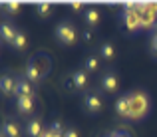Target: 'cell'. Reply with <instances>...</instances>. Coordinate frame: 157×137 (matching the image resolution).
<instances>
[{"instance_id": "20", "label": "cell", "mask_w": 157, "mask_h": 137, "mask_svg": "<svg viewBox=\"0 0 157 137\" xmlns=\"http://www.w3.org/2000/svg\"><path fill=\"white\" fill-rule=\"evenodd\" d=\"M10 46L14 50H18V52H20V50H24V48H26V34H24V32H18L16 38H14V42H12Z\"/></svg>"}, {"instance_id": "1", "label": "cell", "mask_w": 157, "mask_h": 137, "mask_svg": "<svg viewBox=\"0 0 157 137\" xmlns=\"http://www.w3.org/2000/svg\"><path fill=\"white\" fill-rule=\"evenodd\" d=\"M127 97H129V105H131L129 119L145 117L147 111H149V97H147L145 91H131V93H127Z\"/></svg>"}, {"instance_id": "3", "label": "cell", "mask_w": 157, "mask_h": 137, "mask_svg": "<svg viewBox=\"0 0 157 137\" xmlns=\"http://www.w3.org/2000/svg\"><path fill=\"white\" fill-rule=\"evenodd\" d=\"M54 36H56V40L60 44L72 46V44H76L78 32H76V26H74L70 20H62V22L56 26V30H54Z\"/></svg>"}, {"instance_id": "30", "label": "cell", "mask_w": 157, "mask_h": 137, "mask_svg": "<svg viewBox=\"0 0 157 137\" xmlns=\"http://www.w3.org/2000/svg\"><path fill=\"white\" fill-rule=\"evenodd\" d=\"M105 137H111V133H109V135H105Z\"/></svg>"}, {"instance_id": "26", "label": "cell", "mask_w": 157, "mask_h": 137, "mask_svg": "<svg viewBox=\"0 0 157 137\" xmlns=\"http://www.w3.org/2000/svg\"><path fill=\"white\" fill-rule=\"evenodd\" d=\"M92 38H94L92 30H84V34H82V40H84V42H92Z\"/></svg>"}, {"instance_id": "5", "label": "cell", "mask_w": 157, "mask_h": 137, "mask_svg": "<svg viewBox=\"0 0 157 137\" xmlns=\"http://www.w3.org/2000/svg\"><path fill=\"white\" fill-rule=\"evenodd\" d=\"M139 16H141V30L153 28L157 22V4H139Z\"/></svg>"}, {"instance_id": "10", "label": "cell", "mask_w": 157, "mask_h": 137, "mask_svg": "<svg viewBox=\"0 0 157 137\" xmlns=\"http://www.w3.org/2000/svg\"><path fill=\"white\" fill-rule=\"evenodd\" d=\"M72 80V89H86L88 88V72L86 70H76L70 76Z\"/></svg>"}, {"instance_id": "7", "label": "cell", "mask_w": 157, "mask_h": 137, "mask_svg": "<svg viewBox=\"0 0 157 137\" xmlns=\"http://www.w3.org/2000/svg\"><path fill=\"white\" fill-rule=\"evenodd\" d=\"M30 64H34V68L38 70L40 74H42V78H46V74L50 72V68H52V62H50V58H48L44 52L36 54V56L30 60Z\"/></svg>"}, {"instance_id": "6", "label": "cell", "mask_w": 157, "mask_h": 137, "mask_svg": "<svg viewBox=\"0 0 157 137\" xmlns=\"http://www.w3.org/2000/svg\"><path fill=\"white\" fill-rule=\"evenodd\" d=\"M100 88L107 91V93H113V91H117L119 88V78L117 74L113 72V70H107V72H104V76L100 78Z\"/></svg>"}, {"instance_id": "17", "label": "cell", "mask_w": 157, "mask_h": 137, "mask_svg": "<svg viewBox=\"0 0 157 137\" xmlns=\"http://www.w3.org/2000/svg\"><path fill=\"white\" fill-rule=\"evenodd\" d=\"M24 78H26L30 84H38V82L42 80V74L34 68V64H30V62H28L26 68H24Z\"/></svg>"}, {"instance_id": "18", "label": "cell", "mask_w": 157, "mask_h": 137, "mask_svg": "<svg viewBox=\"0 0 157 137\" xmlns=\"http://www.w3.org/2000/svg\"><path fill=\"white\" fill-rule=\"evenodd\" d=\"M115 56V48L111 42H101L100 46V58H104V60H113Z\"/></svg>"}, {"instance_id": "22", "label": "cell", "mask_w": 157, "mask_h": 137, "mask_svg": "<svg viewBox=\"0 0 157 137\" xmlns=\"http://www.w3.org/2000/svg\"><path fill=\"white\" fill-rule=\"evenodd\" d=\"M36 12H38L40 18H48V16L52 14V6L50 4H38V6H36Z\"/></svg>"}, {"instance_id": "28", "label": "cell", "mask_w": 157, "mask_h": 137, "mask_svg": "<svg viewBox=\"0 0 157 137\" xmlns=\"http://www.w3.org/2000/svg\"><path fill=\"white\" fill-rule=\"evenodd\" d=\"M42 137H62V135H58V133H52L50 129H44V133H42Z\"/></svg>"}, {"instance_id": "19", "label": "cell", "mask_w": 157, "mask_h": 137, "mask_svg": "<svg viewBox=\"0 0 157 137\" xmlns=\"http://www.w3.org/2000/svg\"><path fill=\"white\" fill-rule=\"evenodd\" d=\"M100 68V58L98 56H88L84 60V70L88 74H92V72H96V70Z\"/></svg>"}, {"instance_id": "23", "label": "cell", "mask_w": 157, "mask_h": 137, "mask_svg": "<svg viewBox=\"0 0 157 137\" xmlns=\"http://www.w3.org/2000/svg\"><path fill=\"white\" fill-rule=\"evenodd\" d=\"M2 10L6 12V14H16V12L20 10V2H4Z\"/></svg>"}, {"instance_id": "24", "label": "cell", "mask_w": 157, "mask_h": 137, "mask_svg": "<svg viewBox=\"0 0 157 137\" xmlns=\"http://www.w3.org/2000/svg\"><path fill=\"white\" fill-rule=\"evenodd\" d=\"M149 52L157 58V36H155V34L151 36V40H149Z\"/></svg>"}, {"instance_id": "15", "label": "cell", "mask_w": 157, "mask_h": 137, "mask_svg": "<svg viewBox=\"0 0 157 137\" xmlns=\"http://www.w3.org/2000/svg\"><path fill=\"white\" fill-rule=\"evenodd\" d=\"M16 34H18V30H16L10 22H2V26H0V36H2V42L12 44V42H14V38H16Z\"/></svg>"}, {"instance_id": "29", "label": "cell", "mask_w": 157, "mask_h": 137, "mask_svg": "<svg viewBox=\"0 0 157 137\" xmlns=\"http://www.w3.org/2000/svg\"><path fill=\"white\" fill-rule=\"evenodd\" d=\"M151 32H153V34L157 36V22H155V26H153V28H151Z\"/></svg>"}, {"instance_id": "13", "label": "cell", "mask_w": 157, "mask_h": 137, "mask_svg": "<svg viewBox=\"0 0 157 137\" xmlns=\"http://www.w3.org/2000/svg\"><path fill=\"white\" fill-rule=\"evenodd\" d=\"M16 111L20 115H30L34 111V99L32 97H16Z\"/></svg>"}, {"instance_id": "2", "label": "cell", "mask_w": 157, "mask_h": 137, "mask_svg": "<svg viewBox=\"0 0 157 137\" xmlns=\"http://www.w3.org/2000/svg\"><path fill=\"white\" fill-rule=\"evenodd\" d=\"M121 20H123V26H125L129 32H137V30H141V16H139V4H133V2H125V4H123Z\"/></svg>"}, {"instance_id": "9", "label": "cell", "mask_w": 157, "mask_h": 137, "mask_svg": "<svg viewBox=\"0 0 157 137\" xmlns=\"http://www.w3.org/2000/svg\"><path fill=\"white\" fill-rule=\"evenodd\" d=\"M16 84H18V80H16L12 74H2V80H0V89H2L4 95H14Z\"/></svg>"}, {"instance_id": "4", "label": "cell", "mask_w": 157, "mask_h": 137, "mask_svg": "<svg viewBox=\"0 0 157 137\" xmlns=\"http://www.w3.org/2000/svg\"><path fill=\"white\" fill-rule=\"evenodd\" d=\"M82 105H84V109L88 111V113H92V115L100 113V111L104 109V99H101L100 91H96V89H94V91H88V93L84 95Z\"/></svg>"}, {"instance_id": "14", "label": "cell", "mask_w": 157, "mask_h": 137, "mask_svg": "<svg viewBox=\"0 0 157 137\" xmlns=\"http://www.w3.org/2000/svg\"><path fill=\"white\" fill-rule=\"evenodd\" d=\"M115 111H117L119 117H127L129 119L131 105H129V97H127V95H121V97L115 99Z\"/></svg>"}, {"instance_id": "27", "label": "cell", "mask_w": 157, "mask_h": 137, "mask_svg": "<svg viewBox=\"0 0 157 137\" xmlns=\"http://www.w3.org/2000/svg\"><path fill=\"white\" fill-rule=\"evenodd\" d=\"M70 8H72V10H74V12H84V10H86V8H84V6H82V4H80V2H72V4H70Z\"/></svg>"}, {"instance_id": "25", "label": "cell", "mask_w": 157, "mask_h": 137, "mask_svg": "<svg viewBox=\"0 0 157 137\" xmlns=\"http://www.w3.org/2000/svg\"><path fill=\"white\" fill-rule=\"evenodd\" d=\"M62 137H80V135H78V131L74 129V127H66V131H64Z\"/></svg>"}, {"instance_id": "16", "label": "cell", "mask_w": 157, "mask_h": 137, "mask_svg": "<svg viewBox=\"0 0 157 137\" xmlns=\"http://www.w3.org/2000/svg\"><path fill=\"white\" fill-rule=\"evenodd\" d=\"M100 18H101V14H100L98 8H86L84 10V20H86V24H88L90 28L98 26V24H100Z\"/></svg>"}, {"instance_id": "11", "label": "cell", "mask_w": 157, "mask_h": 137, "mask_svg": "<svg viewBox=\"0 0 157 137\" xmlns=\"http://www.w3.org/2000/svg\"><path fill=\"white\" fill-rule=\"evenodd\" d=\"M24 131H26V137H42V133H44L42 119H40V117H30Z\"/></svg>"}, {"instance_id": "21", "label": "cell", "mask_w": 157, "mask_h": 137, "mask_svg": "<svg viewBox=\"0 0 157 137\" xmlns=\"http://www.w3.org/2000/svg\"><path fill=\"white\" fill-rule=\"evenodd\" d=\"M48 129H50L52 133H58V135H64L66 127H64V123H62V119H56V121H52V123H50V127H48Z\"/></svg>"}, {"instance_id": "8", "label": "cell", "mask_w": 157, "mask_h": 137, "mask_svg": "<svg viewBox=\"0 0 157 137\" xmlns=\"http://www.w3.org/2000/svg\"><path fill=\"white\" fill-rule=\"evenodd\" d=\"M14 95L16 97H32L34 99V95H36V89H34V86L30 84V82L26 80V78H20L18 80V84H16V91H14Z\"/></svg>"}, {"instance_id": "12", "label": "cell", "mask_w": 157, "mask_h": 137, "mask_svg": "<svg viewBox=\"0 0 157 137\" xmlns=\"http://www.w3.org/2000/svg\"><path fill=\"white\" fill-rule=\"evenodd\" d=\"M20 125H18V121L16 119H4V123H2V137H20Z\"/></svg>"}]
</instances>
